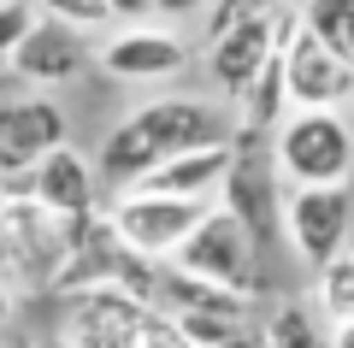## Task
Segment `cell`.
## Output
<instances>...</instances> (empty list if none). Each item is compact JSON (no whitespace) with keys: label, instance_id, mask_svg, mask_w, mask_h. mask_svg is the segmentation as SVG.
I'll return each instance as SVG.
<instances>
[{"label":"cell","instance_id":"6da1fadb","mask_svg":"<svg viewBox=\"0 0 354 348\" xmlns=\"http://www.w3.org/2000/svg\"><path fill=\"white\" fill-rule=\"evenodd\" d=\"M236 130L218 118L207 100H153V107L130 112L124 125L106 136L101 148V177L118 189H130L136 177H148L160 160L183 148H207V142H230Z\"/></svg>","mask_w":354,"mask_h":348},{"label":"cell","instance_id":"7a4b0ae2","mask_svg":"<svg viewBox=\"0 0 354 348\" xmlns=\"http://www.w3.org/2000/svg\"><path fill=\"white\" fill-rule=\"evenodd\" d=\"M65 336L77 348H195L171 313L124 284H83L65 295Z\"/></svg>","mask_w":354,"mask_h":348},{"label":"cell","instance_id":"3957f363","mask_svg":"<svg viewBox=\"0 0 354 348\" xmlns=\"http://www.w3.org/2000/svg\"><path fill=\"white\" fill-rule=\"evenodd\" d=\"M283 183L290 177L278 172V148L266 130H236V160L225 172V189H218V207H230L248 237L260 242V254L278 248L283 237Z\"/></svg>","mask_w":354,"mask_h":348},{"label":"cell","instance_id":"277c9868","mask_svg":"<svg viewBox=\"0 0 354 348\" xmlns=\"http://www.w3.org/2000/svg\"><path fill=\"white\" fill-rule=\"evenodd\" d=\"M272 148L290 183H348L354 172V125L342 107H290Z\"/></svg>","mask_w":354,"mask_h":348},{"label":"cell","instance_id":"5b68a950","mask_svg":"<svg viewBox=\"0 0 354 348\" xmlns=\"http://www.w3.org/2000/svg\"><path fill=\"white\" fill-rule=\"evenodd\" d=\"M348 224H354L348 183H290V195H283V242L295 248V260L307 272H319L325 260H337L348 248Z\"/></svg>","mask_w":354,"mask_h":348},{"label":"cell","instance_id":"8992f818","mask_svg":"<svg viewBox=\"0 0 354 348\" xmlns=\"http://www.w3.org/2000/svg\"><path fill=\"white\" fill-rule=\"evenodd\" d=\"M177 266H189V272L213 277V284H230V289H260V242L248 237V224L236 219L230 207H213L201 224H195L183 248L171 254Z\"/></svg>","mask_w":354,"mask_h":348},{"label":"cell","instance_id":"52a82bcc","mask_svg":"<svg viewBox=\"0 0 354 348\" xmlns=\"http://www.w3.org/2000/svg\"><path fill=\"white\" fill-rule=\"evenodd\" d=\"M207 201L195 195H160V189H124V201L113 207V224L118 237L130 242L136 254H153V260H165V254L183 248V237H189L195 224L207 219Z\"/></svg>","mask_w":354,"mask_h":348},{"label":"cell","instance_id":"ba28073f","mask_svg":"<svg viewBox=\"0 0 354 348\" xmlns=\"http://www.w3.org/2000/svg\"><path fill=\"white\" fill-rule=\"evenodd\" d=\"M301 12H260V18H242V24H230L225 36H213V48H207V71H213V83L225 89L230 100H242V89L254 83V77L266 71V59L283 48V36H290V24Z\"/></svg>","mask_w":354,"mask_h":348},{"label":"cell","instance_id":"9c48e42d","mask_svg":"<svg viewBox=\"0 0 354 348\" xmlns=\"http://www.w3.org/2000/svg\"><path fill=\"white\" fill-rule=\"evenodd\" d=\"M283 65H290V100L295 107H348L354 100V65L330 48L301 18L283 36Z\"/></svg>","mask_w":354,"mask_h":348},{"label":"cell","instance_id":"30bf717a","mask_svg":"<svg viewBox=\"0 0 354 348\" xmlns=\"http://www.w3.org/2000/svg\"><path fill=\"white\" fill-rule=\"evenodd\" d=\"M101 183H106L101 165H88L83 154H71L65 142L30 165V201H41V207L59 212V219L95 212V195H101Z\"/></svg>","mask_w":354,"mask_h":348},{"label":"cell","instance_id":"8fae6325","mask_svg":"<svg viewBox=\"0 0 354 348\" xmlns=\"http://www.w3.org/2000/svg\"><path fill=\"white\" fill-rule=\"evenodd\" d=\"M12 65H18V77H30V83H71V77L88 65V42H83L77 24L41 12L36 30L12 48Z\"/></svg>","mask_w":354,"mask_h":348},{"label":"cell","instance_id":"7c38bea8","mask_svg":"<svg viewBox=\"0 0 354 348\" xmlns=\"http://www.w3.org/2000/svg\"><path fill=\"white\" fill-rule=\"evenodd\" d=\"M65 142V112L53 100H6L0 107V172H30Z\"/></svg>","mask_w":354,"mask_h":348},{"label":"cell","instance_id":"4fadbf2b","mask_svg":"<svg viewBox=\"0 0 354 348\" xmlns=\"http://www.w3.org/2000/svg\"><path fill=\"white\" fill-rule=\"evenodd\" d=\"M101 65L113 77H124V83H160V77H177L183 65H189V48H183V36H171V30L130 24L124 36L106 42Z\"/></svg>","mask_w":354,"mask_h":348},{"label":"cell","instance_id":"5bb4252c","mask_svg":"<svg viewBox=\"0 0 354 348\" xmlns=\"http://www.w3.org/2000/svg\"><path fill=\"white\" fill-rule=\"evenodd\" d=\"M236 160V136L230 142H207V148H183L171 160H160L148 177H136L130 189H160V195H195V201H213L225 189V172Z\"/></svg>","mask_w":354,"mask_h":348},{"label":"cell","instance_id":"9a60e30c","mask_svg":"<svg viewBox=\"0 0 354 348\" xmlns=\"http://www.w3.org/2000/svg\"><path fill=\"white\" fill-rule=\"evenodd\" d=\"M290 65H283V48L266 59V71L242 89V118L236 130H266V136H278V125L290 118Z\"/></svg>","mask_w":354,"mask_h":348},{"label":"cell","instance_id":"2e32d148","mask_svg":"<svg viewBox=\"0 0 354 348\" xmlns=\"http://www.w3.org/2000/svg\"><path fill=\"white\" fill-rule=\"evenodd\" d=\"M325 313L301 307V301H283V307H272V319H266V348H330V331H325Z\"/></svg>","mask_w":354,"mask_h":348},{"label":"cell","instance_id":"e0dca14e","mask_svg":"<svg viewBox=\"0 0 354 348\" xmlns=\"http://www.w3.org/2000/svg\"><path fill=\"white\" fill-rule=\"evenodd\" d=\"M313 307L325 313L330 324L354 319V248H342L337 260H325L313 272Z\"/></svg>","mask_w":354,"mask_h":348},{"label":"cell","instance_id":"ac0fdd59","mask_svg":"<svg viewBox=\"0 0 354 348\" xmlns=\"http://www.w3.org/2000/svg\"><path fill=\"white\" fill-rule=\"evenodd\" d=\"M301 24L319 30V36L354 65V0H307V6H301Z\"/></svg>","mask_w":354,"mask_h":348},{"label":"cell","instance_id":"d6986e66","mask_svg":"<svg viewBox=\"0 0 354 348\" xmlns=\"http://www.w3.org/2000/svg\"><path fill=\"white\" fill-rule=\"evenodd\" d=\"M41 0H0V59H12V48L36 30Z\"/></svg>","mask_w":354,"mask_h":348},{"label":"cell","instance_id":"ffe728a7","mask_svg":"<svg viewBox=\"0 0 354 348\" xmlns=\"http://www.w3.org/2000/svg\"><path fill=\"white\" fill-rule=\"evenodd\" d=\"M41 12H53V18H65V24H77V30H95V24H113V6H106V0H41Z\"/></svg>","mask_w":354,"mask_h":348},{"label":"cell","instance_id":"44dd1931","mask_svg":"<svg viewBox=\"0 0 354 348\" xmlns=\"http://www.w3.org/2000/svg\"><path fill=\"white\" fill-rule=\"evenodd\" d=\"M283 0H213V18H207V36H225L230 24L242 18H260V12H278Z\"/></svg>","mask_w":354,"mask_h":348},{"label":"cell","instance_id":"7402d4cb","mask_svg":"<svg viewBox=\"0 0 354 348\" xmlns=\"http://www.w3.org/2000/svg\"><path fill=\"white\" fill-rule=\"evenodd\" d=\"M113 6V18H124V24H142V18L153 12V0H106Z\"/></svg>","mask_w":354,"mask_h":348},{"label":"cell","instance_id":"603a6c76","mask_svg":"<svg viewBox=\"0 0 354 348\" xmlns=\"http://www.w3.org/2000/svg\"><path fill=\"white\" fill-rule=\"evenodd\" d=\"M207 0H153V12H165V18H183V12H201Z\"/></svg>","mask_w":354,"mask_h":348},{"label":"cell","instance_id":"cb8c5ba5","mask_svg":"<svg viewBox=\"0 0 354 348\" xmlns=\"http://www.w3.org/2000/svg\"><path fill=\"white\" fill-rule=\"evenodd\" d=\"M330 348H354V319H342V324H330Z\"/></svg>","mask_w":354,"mask_h":348},{"label":"cell","instance_id":"d4e9b609","mask_svg":"<svg viewBox=\"0 0 354 348\" xmlns=\"http://www.w3.org/2000/svg\"><path fill=\"white\" fill-rule=\"evenodd\" d=\"M6 319H12V295H6V284H0V331H6Z\"/></svg>","mask_w":354,"mask_h":348},{"label":"cell","instance_id":"484cf974","mask_svg":"<svg viewBox=\"0 0 354 348\" xmlns=\"http://www.w3.org/2000/svg\"><path fill=\"white\" fill-rule=\"evenodd\" d=\"M41 348H77V342H71V336H48V342H41Z\"/></svg>","mask_w":354,"mask_h":348}]
</instances>
